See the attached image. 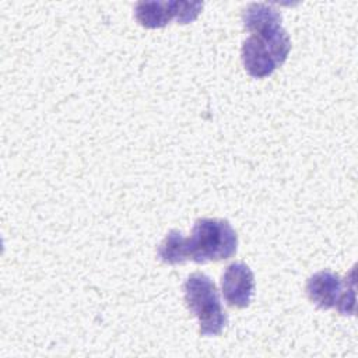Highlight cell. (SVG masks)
<instances>
[{"instance_id":"cell-1","label":"cell","mask_w":358,"mask_h":358,"mask_svg":"<svg viewBox=\"0 0 358 358\" xmlns=\"http://www.w3.org/2000/svg\"><path fill=\"white\" fill-rule=\"evenodd\" d=\"M281 14L266 3H250L242 13V22L250 36L242 45V63L255 78L273 74L288 57L291 41L281 27Z\"/></svg>"},{"instance_id":"cell-2","label":"cell","mask_w":358,"mask_h":358,"mask_svg":"<svg viewBox=\"0 0 358 358\" xmlns=\"http://www.w3.org/2000/svg\"><path fill=\"white\" fill-rule=\"evenodd\" d=\"M238 235L222 218H199L190 236L171 231L158 246V257L165 264H182L187 260L203 264L227 260L236 253Z\"/></svg>"},{"instance_id":"cell-3","label":"cell","mask_w":358,"mask_h":358,"mask_svg":"<svg viewBox=\"0 0 358 358\" xmlns=\"http://www.w3.org/2000/svg\"><path fill=\"white\" fill-rule=\"evenodd\" d=\"M183 291L186 306L199 319L200 336H220L228 324V315L213 280L203 273H193L183 284Z\"/></svg>"},{"instance_id":"cell-4","label":"cell","mask_w":358,"mask_h":358,"mask_svg":"<svg viewBox=\"0 0 358 358\" xmlns=\"http://www.w3.org/2000/svg\"><path fill=\"white\" fill-rule=\"evenodd\" d=\"M355 267L350 277L340 278L330 270H322L313 274L306 282L308 298L320 309L336 308L340 315L355 313Z\"/></svg>"},{"instance_id":"cell-5","label":"cell","mask_w":358,"mask_h":358,"mask_svg":"<svg viewBox=\"0 0 358 358\" xmlns=\"http://www.w3.org/2000/svg\"><path fill=\"white\" fill-rule=\"evenodd\" d=\"M201 1H138L134 8L137 22L144 28H162L172 18L179 24L193 22L203 10Z\"/></svg>"},{"instance_id":"cell-6","label":"cell","mask_w":358,"mask_h":358,"mask_svg":"<svg viewBox=\"0 0 358 358\" xmlns=\"http://www.w3.org/2000/svg\"><path fill=\"white\" fill-rule=\"evenodd\" d=\"M225 302L231 308H248L255 294V277L252 270L242 262L229 264L221 280Z\"/></svg>"}]
</instances>
